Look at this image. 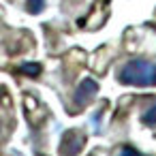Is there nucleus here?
<instances>
[{
  "instance_id": "0eeeda50",
  "label": "nucleus",
  "mask_w": 156,
  "mask_h": 156,
  "mask_svg": "<svg viewBox=\"0 0 156 156\" xmlns=\"http://www.w3.org/2000/svg\"><path fill=\"white\" fill-rule=\"evenodd\" d=\"M22 73H26V75H39L41 73V66L39 64H24L22 66Z\"/></svg>"
},
{
  "instance_id": "39448f33",
  "label": "nucleus",
  "mask_w": 156,
  "mask_h": 156,
  "mask_svg": "<svg viewBox=\"0 0 156 156\" xmlns=\"http://www.w3.org/2000/svg\"><path fill=\"white\" fill-rule=\"evenodd\" d=\"M26 5H28L30 13H41L43 7H45V0H26Z\"/></svg>"
},
{
  "instance_id": "f03ea898",
  "label": "nucleus",
  "mask_w": 156,
  "mask_h": 156,
  "mask_svg": "<svg viewBox=\"0 0 156 156\" xmlns=\"http://www.w3.org/2000/svg\"><path fill=\"white\" fill-rule=\"evenodd\" d=\"M83 143H86V137H83L79 130H69V133L62 137L60 154H62V156H77L79 150L83 147Z\"/></svg>"
},
{
  "instance_id": "423d86ee",
  "label": "nucleus",
  "mask_w": 156,
  "mask_h": 156,
  "mask_svg": "<svg viewBox=\"0 0 156 156\" xmlns=\"http://www.w3.org/2000/svg\"><path fill=\"white\" fill-rule=\"evenodd\" d=\"M115 156H145V154L137 152L135 147H128V145H124V147H120V152H118Z\"/></svg>"
},
{
  "instance_id": "20e7f679",
  "label": "nucleus",
  "mask_w": 156,
  "mask_h": 156,
  "mask_svg": "<svg viewBox=\"0 0 156 156\" xmlns=\"http://www.w3.org/2000/svg\"><path fill=\"white\" fill-rule=\"evenodd\" d=\"M143 124H147V126H156V105H152L145 113H143Z\"/></svg>"
},
{
  "instance_id": "7ed1b4c3",
  "label": "nucleus",
  "mask_w": 156,
  "mask_h": 156,
  "mask_svg": "<svg viewBox=\"0 0 156 156\" xmlns=\"http://www.w3.org/2000/svg\"><path fill=\"white\" fill-rule=\"evenodd\" d=\"M98 92V83L94 81V79H83L81 83H79V88H77V92H75V103L81 107V105H88L92 98H94V94Z\"/></svg>"
},
{
  "instance_id": "f257e3e1",
  "label": "nucleus",
  "mask_w": 156,
  "mask_h": 156,
  "mask_svg": "<svg viewBox=\"0 0 156 156\" xmlns=\"http://www.w3.org/2000/svg\"><path fill=\"white\" fill-rule=\"evenodd\" d=\"M118 77L126 86H156V62L130 60L122 66Z\"/></svg>"
}]
</instances>
